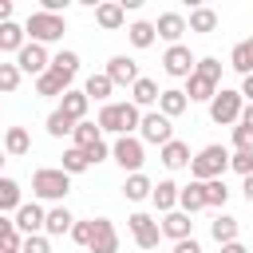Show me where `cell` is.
Returning <instances> with one entry per match:
<instances>
[{
  "label": "cell",
  "instance_id": "44dd1931",
  "mask_svg": "<svg viewBox=\"0 0 253 253\" xmlns=\"http://www.w3.org/2000/svg\"><path fill=\"white\" fill-rule=\"evenodd\" d=\"M178 210L182 213H198V210H206V182H190V186H182L178 190Z\"/></svg>",
  "mask_w": 253,
  "mask_h": 253
},
{
  "label": "cell",
  "instance_id": "9a60e30c",
  "mask_svg": "<svg viewBox=\"0 0 253 253\" xmlns=\"http://www.w3.org/2000/svg\"><path fill=\"white\" fill-rule=\"evenodd\" d=\"M87 253H119V229L111 217H95V233H91Z\"/></svg>",
  "mask_w": 253,
  "mask_h": 253
},
{
  "label": "cell",
  "instance_id": "6da1fadb",
  "mask_svg": "<svg viewBox=\"0 0 253 253\" xmlns=\"http://www.w3.org/2000/svg\"><path fill=\"white\" fill-rule=\"evenodd\" d=\"M221 59H213V55H202L198 59V67H194V75L186 79V99L190 103H210L221 87Z\"/></svg>",
  "mask_w": 253,
  "mask_h": 253
},
{
  "label": "cell",
  "instance_id": "db71d44e",
  "mask_svg": "<svg viewBox=\"0 0 253 253\" xmlns=\"http://www.w3.org/2000/svg\"><path fill=\"white\" fill-rule=\"evenodd\" d=\"M4 162H8V154H4V146H0V170H4Z\"/></svg>",
  "mask_w": 253,
  "mask_h": 253
},
{
  "label": "cell",
  "instance_id": "8fae6325",
  "mask_svg": "<svg viewBox=\"0 0 253 253\" xmlns=\"http://www.w3.org/2000/svg\"><path fill=\"white\" fill-rule=\"evenodd\" d=\"M16 67H20V75H36V79H40V75L51 67V55H47L43 43H32V40H28V43L20 47V55H16Z\"/></svg>",
  "mask_w": 253,
  "mask_h": 253
},
{
  "label": "cell",
  "instance_id": "277c9868",
  "mask_svg": "<svg viewBox=\"0 0 253 253\" xmlns=\"http://www.w3.org/2000/svg\"><path fill=\"white\" fill-rule=\"evenodd\" d=\"M229 154H233V150H225V146H217V142L202 146V150L194 154V162H190L194 182H213V178H225V170H229Z\"/></svg>",
  "mask_w": 253,
  "mask_h": 253
},
{
  "label": "cell",
  "instance_id": "d6a6232c",
  "mask_svg": "<svg viewBox=\"0 0 253 253\" xmlns=\"http://www.w3.org/2000/svg\"><path fill=\"white\" fill-rule=\"evenodd\" d=\"M95 142H103V130H99V123H75V130H71V146H79V150H91Z\"/></svg>",
  "mask_w": 253,
  "mask_h": 253
},
{
  "label": "cell",
  "instance_id": "cb8c5ba5",
  "mask_svg": "<svg viewBox=\"0 0 253 253\" xmlns=\"http://www.w3.org/2000/svg\"><path fill=\"white\" fill-rule=\"evenodd\" d=\"M71 225H75L71 210H67V206H51V210H47V221H43V233H47V237H63V233H71Z\"/></svg>",
  "mask_w": 253,
  "mask_h": 253
},
{
  "label": "cell",
  "instance_id": "1f68e13d",
  "mask_svg": "<svg viewBox=\"0 0 253 253\" xmlns=\"http://www.w3.org/2000/svg\"><path fill=\"white\" fill-rule=\"evenodd\" d=\"M158 95H162V91H158V83H154V79H146V75L130 87V103H134L138 111H142V107H154V103H158Z\"/></svg>",
  "mask_w": 253,
  "mask_h": 253
},
{
  "label": "cell",
  "instance_id": "ac0fdd59",
  "mask_svg": "<svg viewBox=\"0 0 253 253\" xmlns=\"http://www.w3.org/2000/svg\"><path fill=\"white\" fill-rule=\"evenodd\" d=\"M162 237H170V241H186V237H194V221H190V213H182V210H170V213H162Z\"/></svg>",
  "mask_w": 253,
  "mask_h": 253
},
{
  "label": "cell",
  "instance_id": "816d5d0a",
  "mask_svg": "<svg viewBox=\"0 0 253 253\" xmlns=\"http://www.w3.org/2000/svg\"><path fill=\"white\" fill-rule=\"evenodd\" d=\"M221 253H249L241 241H229V245H221Z\"/></svg>",
  "mask_w": 253,
  "mask_h": 253
},
{
  "label": "cell",
  "instance_id": "3957f363",
  "mask_svg": "<svg viewBox=\"0 0 253 253\" xmlns=\"http://www.w3.org/2000/svg\"><path fill=\"white\" fill-rule=\"evenodd\" d=\"M32 194H36L40 202L63 206V198L71 194V174H63L59 166H40V170L32 174Z\"/></svg>",
  "mask_w": 253,
  "mask_h": 253
},
{
  "label": "cell",
  "instance_id": "f5cc1de1",
  "mask_svg": "<svg viewBox=\"0 0 253 253\" xmlns=\"http://www.w3.org/2000/svg\"><path fill=\"white\" fill-rule=\"evenodd\" d=\"M241 190H245V202H249V206H253V174H249V178H245V186H241Z\"/></svg>",
  "mask_w": 253,
  "mask_h": 253
},
{
  "label": "cell",
  "instance_id": "603a6c76",
  "mask_svg": "<svg viewBox=\"0 0 253 253\" xmlns=\"http://www.w3.org/2000/svg\"><path fill=\"white\" fill-rule=\"evenodd\" d=\"M87 107H91V99H87L83 91H75V87H71V91L59 99V107H55V111H63L71 123H83V119H87Z\"/></svg>",
  "mask_w": 253,
  "mask_h": 253
},
{
  "label": "cell",
  "instance_id": "8d00e7d4",
  "mask_svg": "<svg viewBox=\"0 0 253 253\" xmlns=\"http://www.w3.org/2000/svg\"><path fill=\"white\" fill-rule=\"evenodd\" d=\"M59 170H63V174H83V170H91V158H87V150H79V146H67V150H63V162H59Z\"/></svg>",
  "mask_w": 253,
  "mask_h": 253
},
{
  "label": "cell",
  "instance_id": "681fc988",
  "mask_svg": "<svg viewBox=\"0 0 253 253\" xmlns=\"http://www.w3.org/2000/svg\"><path fill=\"white\" fill-rule=\"evenodd\" d=\"M12 20V0H0V24Z\"/></svg>",
  "mask_w": 253,
  "mask_h": 253
},
{
  "label": "cell",
  "instance_id": "8992f818",
  "mask_svg": "<svg viewBox=\"0 0 253 253\" xmlns=\"http://www.w3.org/2000/svg\"><path fill=\"white\" fill-rule=\"evenodd\" d=\"M241 111H245V99H241V91H229V87H221V91L210 99V119H213L217 126H237V123H241Z\"/></svg>",
  "mask_w": 253,
  "mask_h": 253
},
{
  "label": "cell",
  "instance_id": "52a82bcc",
  "mask_svg": "<svg viewBox=\"0 0 253 253\" xmlns=\"http://www.w3.org/2000/svg\"><path fill=\"white\" fill-rule=\"evenodd\" d=\"M146 142L138 138V134H123V138H115L111 142V158L126 170V174H142V162H146V150H142Z\"/></svg>",
  "mask_w": 253,
  "mask_h": 253
},
{
  "label": "cell",
  "instance_id": "7bdbcfd3",
  "mask_svg": "<svg viewBox=\"0 0 253 253\" xmlns=\"http://www.w3.org/2000/svg\"><path fill=\"white\" fill-rule=\"evenodd\" d=\"M20 253H51V241H47V233H32V237H24Z\"/></svg>",
  "mask_w": 253,
  "mask_h": 253
},
{
  "label": "cell",
  "instance_id": "f6af8a7d",
  "mask_svg": "<svg viewBox=\"0 0 253 253\" xmlns=\"http://www.w3.org/2000/svg\"><path fill=\"white\" fill-rule=\"evenodd\" d=\"M233 150H253V130L249 126H233Z\"/></svg>",
  "mask_w": 253,
  "mask_h": 253
},
{
  "label": "cell",
  "instance_id": "4fadbf2b",
  "mask_svg": "<svg viewBox=\"0 0 253 253\" xmlns=\"http://www.w3.org/2000/svg\"><path fill=\"white\" fill-rule=\"evenodd\" d=\"M12 221H16V229L24 233V237H32V233H43V221H47V210L40 206V202H24L16 213H12Z\"/></svg>",
  "mask_w": 253,
  "mask_h": 253
},
{
  "label": "cell",
  "instance_id": "d6986e66",
  "mask_svg": "<svg viewBox=\"0 0 253 253\" xmlns=\"http://www.w3.org/2000/svg\"><path fill=\"white\" fill-rule=\"evenodd\" d=\"M158 158H162L166 170H190V162H194V154H190V146H186L182 138H170V142L158 150Z\"/></svg>",
  "mask_w": 253,
  "mask_h": 253
},
{
  "label": "cell",
  "instance_id": "74e56055",
  "mask_svg": "<svg viewBox=\"0 0 253 253\" xmlns=\"http://www.w3.org/2000/svg\"><path fill=\"white\" fill-rule=\"evenodd\" d=\"M225 202H229V186H225V178L206 182V210H225Z\"/></svg>",
  "mask_w": 253,
  "mask_h": 253
},
{
  "label": "cell",
  "instance_id": "d4e9b609",
  "mask_svg": "<svg viewBox=\"0 0 253 253\" xmlns=\"http://www.w3.org/2000/svg\"><path fill=\"white\" fill-rule=\"evenodd\" d=\"M237 233H241V221H237V217H229V213H217V217L210 221V237H213L217 245L237 241Z\"/></svg>",
  "mask_w": 253,
  "mask_h": 253
},
{
  "label": "cell",
  "instance_id": "e575fe53",
  "mask_svg": "<svg viewBox=\"0 0 253 253\" xmlns=\"http://www.w3.org/2000/svg\"><path fill=\"white\" fill-rule=\"evenodd\" d=\"M24 245V233L16 229V221L8 213H0V253H16Z\"/></svg>",
  "mask_w": 253,
  "mask_h": 253
},
{
  "label": "cell",
  "instance_id": "e0dca14e",
  "mask_svg": "<svg viewBox=\"0 0 253 253\" xmlns=\"http://www.w3.org/2000/svg\"><path fill=\"white\" fill-rule=\"evenodd\" d=\"M154 32H158V40H166V43L174 47V43H182V36H186L190 28H186V16H182V12H162L158 24H154Z\"/></svg>",
  "mask_w": 253,
  "mask_h": 253
},
{
  "label": "cell",
  "instance_id": "7a4b0ae2",
  "mask_svg": "<svg viewBox=\"0 0 253 253\" xmlns=\"http://www.w3.org/2000/svg\"><path fill=\"white\" fill-rule=\"evenodd\" d=\"M99 130H107V134H134L138 130V123H142V111L130 103V99H123V103H103V111H99Z\"/></svg>",
  "mask_w": 253,
  "mask_h": 253
},
{
  "label": "cell",
  "instance_id": "b9f144b4",
  "mask_svg": "<svg viewBox=\"0 0 253 253\" xmlns=\"http://www.w3.org/2000/svg\"><path fill=\"white\" fill-rule=\"evenodd\" d=\"M229 170H237L241 178H249L253 174V150H233L229 154Z\"/></svg>",
  "mask_w": 253,
  "mask_h": 253
},
{
  "label": "cell",
  "instance_id": "f1b7e54d",
  "mask_svg": "<svg viewBox=\"0 0 253 253\" xmlns=\"http://www.w3.org/2000/svg\"><path fill=\"white\" fill-rule=\"evenodd\" d=\"M186 28L190 32H202V36H210V32H217V12L213 8H190V16H186Z\"/></svg>",
  "mask_w": 253,
  "mask_h": 253
},
{
  "label": "cell",
  "instance_id": "d590c367",
  "mask_svg": "<svg viewBox=\"0 0 253 253\" xmlns=\"http://www.w3.org/2000/svg\"><path fill=\"white\" fill-rule=\"evenodd\" d=\"M126 40L142 51V47H150L154 40H158V32H154V24H146V20H134L130 28H126Z\"/></svg>",
  "mask_w": 253,
  "mask_h": 253
},
{
  "label": "cell",
  "instance_id": "f546056e",
  "mask_svg": "<svg viewBox=\"0 0 253 253\" xmlns=\"http://www.w3.org/2000/svg\"><path fill=\"white\" fill-rule=\"evenodd\" d=\"M150 194H154V182L146 174H126V182H123V198L126 202H146Z\"/></svg>",
  "mask_w": 253,
  "mask_h": 253
},
{
  "label": "cell",
  "instance_id": "4316f807",
  "mask_svg": "<svg viewBox=\"0 0 253 253\" xmlns=\"http://www.w3.org/2000/svg\"><path fill=\"white\" fill-rule=\"evenodd\" d=\"M28 43V32H24V24H16V20H8V24H0V51H12V55H20V47Z\"/></svg>",
  "mask_w": 253,
  "mask_h": 253
},
{
  "label": "cell",
  "instance_id": "9f6ffc18",
  "mask_svg": "<svg viewBox=\"0 0 253 253\" xmlns=\"http://www.w3.org/2000/svg\"><path fill=\"white\" fill-rule=\"evenodd\" d=\"M16 253H20V249H16Z\"/></svg>",
  "mask_w": 253,
  "mask_h": 253
},
{
  "label": "cell",
  "instance_id": "ee69618b",
  "mask_svg": "<svg viewBox=\"0 0 253 253\" xmlns=\"http://www.w3.org/2000/svg\"><path fill=\"white\" fill-rule=\"evenodd\" d=\"M51 67H59V71L75 75V71H79V55H75V51H59V55H51Z\"/></svg>",
  "mask_w": 253,
  "mask_h": 253
},
{
  "label": "cell",
  "instance_id": "ffe728a7",
  "mask_svg": "<svg viewBox=\"0 0 253 253\" xmlns=\"http://www.w3.org/2000/svg\"><path fill=\"white\" fill-rule=\"evenodd\" d=\"M178 182H170V178H162V182H154V194H150V202H154V210L158 213H170V210H178Z\"/></svg>",
  "mask_w": 253,
  "mask_h": 253
},
{
  "label": "cell",
  "instance_id": "7402d4cb",
  "mask_svg": "<svg viewBox=\"0 0 253 253\" xmlns=\"http://www.w3.org/2000/svg\"><path fill=\"white\" fill-rule=\"evenodd\" d=\"M186 107H190V99H186V91H182V87H166V91L158 95V111H162L170 123H174Z\"/></svg>",
  "mask_w": 253,
  "mask_h": 253
},
{
  "label": "cell",
  "instance_id": "30bf717a",
  "mask_svg": "<svg viewBox=\"0 0 253 253\" xmlns=\"http://www.w3.org/2000/svg\"><path fill=\"white\" fill-rule=\"evenodd\" d=\"M194 67H198V59H194V51H190L186 43L166 47V55H162V71H166L170 79H190Z\"/></svg>",
  "mask_w": 253,
  "mask_h": 253
},
{
  "label": "cell",
  "instance_id": "9c48e42d",
  "mask_svg": "<svg viewBox=\"0 0 253 253\" xmlns=\"http://www.w3.org/2000/svg\"><path fill=\"white\" fill-rule=\"evenodd\" d=\"M138 138L162 150V146L174 138V123H170L162 111H146V115H142V123H138Z\"/></svg>",
  "mask_w": 253,
  "mask_h": 253
},
{
  "label": "cell",
  "instance_id": "836d02e7",
  "mask_svg": "<svg viewBox=\"0 0 253 253\" xmlns=\"http://www.w3.org/2000/svg\"><path fill=\"white\" fill-rule=\"evenodd\" d=\"M111 91H115V83L107 79V71L87 75V83H83V95H87V99H95V103H107V99H111Z\"/></svg>",
  "mask_w": 253,
  "mask_h": 253
},
{
  "label": "cell",
  "instance_id": "7dc6e473",
  "mask_svg": "<svg viewBox=\"0 0 253 253\" xmlns=\"http://www.w3.org/2000/svg\"><path fill=\"white\" fill-rule=\"evenodd\" d=\"M174 253H202L198 237H186V241H174Z\"/></svg>",
  "mask_w": 253,
  "mask_h": 253
},
{
  "label": "cell",
  "instance_id": "11a10c76",
  "mask_svg": "<svg viewBox=\"0 0 253 253\" xmlns=\"http://www.w3.org/2000/svg\"><path fill=\"white\" fill-rule=\"evenodd\" d=\"M154 253H158V249H154Z\"/></svg>",
  "mask_w": 253,
  "mask_h": 253
},
{
  "label": "cell",
  "instance_id": "83f0119b",
  "mask_svg": "<svg viewBox=\"0 0 253 253\" xmlns=\"http://www.w3.org/2000/svg\"><path fill=\"white\" fill-rule=\"evenodd\" d=\"M229 67H233L241 79L253 75V36L241 40V43H233V51H229Z\"/></svg>",
  "mask_w": 253,
  "mask_h": 253
},
{
  "label": "cell",
  "instance_id": "5bb4252c",
  "mask_svg": "<svg viewBox=\"0 0 253 253\" xmlns=\"http://www.w3.org/2000/svg\"><path fill=\"white\" fill-rule=\"evenodd\" d=\"M107 79H111L115 87H134L142 75H138V63H134L130 55H111V59H107Z\"/></svg>",
  "mask_w": 253,
  "mask_h": 253
},
{
  "label": "cell",
  "instance_id": "bcb514c9",
  "mask_svg": "<svg viewBox=\"0 0 253 253\" xmlns=\"http://www.w3.org/2000/svg\"><path fill=\"white\" fill-rule=\"evenodd\" d=\"M87 158H91V166H99L103 158H111V146H107V142H95V146L87 150Z\"/></svg>",
  "mask_w": 253,
  "mask_h": 253
},
{
  "label": "cell",
  "instance_id": "ab89813d",
  "mask_svg": "<svg viewBox=\"0 0 253 253\" xmlns=\"http://www.w3.org/2000/svg\"><path fill=\"white\" fill-rule=\"evenodd\" d=\"M20 79H24V75H20L16 63H0V95H12V91L20 87Z\"/></svg>",
  "mask_w": 253,
  "mask_h": 253
},
{
  "label": "cell",
  "instance_id": "7c38bea8",
  "mask_svg": "<svg viewBox=\"0 0 253 253\" xmlns=\"http://www.w3.org/2000/svg\"><path fill=\"white\" fill-rule=\"evenodd\" d=\"M71 79H75V75L59 71V67H47V71L36 79V95H43V99H63V95L71 91Z\"/></svg>",
  "mask_w": 253,
  "mask_h": 253
},
{
  "label": "cell",
  "instance_id": "4dcf8cb0",
  "mask_svg": "<svg viewBox=\"0 0 253 253\" xmlns=\"http://www.w3.org/2000/svg\"><path fill=\"white\" fill-rule=\"evenodd\" d=\"M20 206H24L20 182H16V178H4V174H0V213H16Z\"/></svg>",
  "mask_w": 253,
  "mask_h": 253
},
{
  "label": "cell",
  "instance_id": "f907efd6",
  "mask_svg": "<svg viewBox=\"0 0 253 253\" xmlns=\"http://www.w3.org/2000/svg\"><path fill=\"white\" fill-rule=\"evenodd\" d=\"M241 126L253 130V103H245V111H241Z\"/></svg>",
  "mask_w": 253,
  "mask_h": 253
},
{
  "label": "cell",
  "instance_id": "60d3db41",
  "mask_svg": "<svg viewBox=\"0 0 253 253\" xmlns=\"http://www.w3.org/2000/svg\"><path fill=\"white\" fill-rule=\"evenodd\" d=\"M91 233H95V217H87V221H79V217H75V225H71V241L87 249V245H91Z\"/></svg>",
  "mask_w": 253,
  "mask_h": 253
},
{
  "label": "cell",
  "instance_id": "f35d334b",
  "mask_svg": "<svg viewBox=\"0 0 253 253\" xmlns=\"http://www.w3.org/2000/svg\"><path fill=\"white\" fill-rule=\"evenodd\" d=\"M71 130H75V123H71L63 111H51V115H47V134H51V138H63V134H71Z\"/></svg>",
  "mask_w": 253,
  "mask_h": 253
},
{
  "label": "cell",
  "instance_id": "5b68a950",
  "mask_svg": "<svg viewBox=\"0 0 253 253\" xmlns=\"http://www.w3.org/2000/svg\"><path fill=\"white\" fill-rule=\"evenodd\" d=\"M24 32H28V40L32 43H55V40H63V32H67V20L63 16H51V12H32L28 20H24Z\"/></svg>",
  "mask_w": 253,
  "mask_h": 253
},
{
  "label": "cell",
  "instance_id": "2e32d148",
  "mask_svg": "<svg viewBox=\"0 0 253 253\" xmlns=\"http://www.w3.org/2000/svg\"><path fill=\"white\" fill-rule=\"evenodd\" d=\"M95 24H99L103 32H119V28L126 24L123 0H103V4H95Z\"/></svg>",
  "mask_w": 253,
  "mask_h": 253
},
{
  "label": "cell",
  "instance_id": "ba28073f",
  "mask_svg": "<svg viewBox=\"0 0 253 253\" xmlns=\"http://www.w3.org/2000/svg\"><path fill=\"white\" fill-rule=\"evenodd\" d=\"M126 225H130V237H134V245H138L142 253H154V249H158V237H162L158 217H150L146 210H134V213L126 217Z\"/></svg>",
  "mask_w": 253,
  "mask_h": 253
},
{
  "label": "cell",
  "instance_id": "c3c4849f",
  "mask_svg": "<svg viewBox=\"0 0 253 253\" xmlns=\"http://www.w3.org/2000/svg\"><path fill=\"white\" fill-rule=\"evenodd\" d=\"M241 99H245V103H253V75H245V79H241Z\"/></svg>",
  "mask_w": 253,
  "mask_h": 253
},
{
  "label": "cell",
  "instance_id": "484cf974",
  "mask_svg": "<svg viewBox=\"0 0 253 253\" xmlns=\"http://www.w3.org/2000/svg\"><path fill=\"white\" fill-rule=\"evenodd\" d=\"M28 150H32V134L24 126H8L4 130V154L8 158H24Z\"/></svg>",
  "mask_w": 253,
  "mask_h": 253
}]
</instances>
